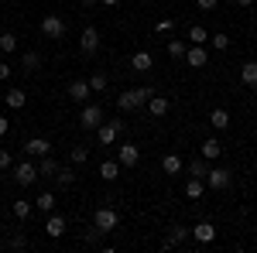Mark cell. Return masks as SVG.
I'll use <instances>...</instances> for the list:
<instances>
[{
  "mask_svg": "<svg viewBox=\"0 0 257 253\" xmlns=\"http://www.w3.org/2000/svg\"><path fill=\"white\" fill-rule=\"evenodd\" d=\"M151 93H155V86H138V89L120 93V96H117V110H120V113H134V110H141V106H148Z\"/></svg>",
  "mask_w": 257,
  "mask_h": 253,
  "instance_id": "6da1fadb",
  "label": "cell"
},
{
  "mask_svg": "<svg viewBox=\"0 0 257 253\" xmlns=\"http://www.w3.org/2000/svg\"><path fill=\"white\" fill-rule=\"evenodd\" d=\"M123 130H127V123H123V120H103V123H99L93 134H96V140L103 144V147H113V144L120 140V134H123Z\"/></svg>",
  "mask_w": 257,
  "mask_h": 253,
  "instance_id": "7a4b0ae2",
  "label": "cell"
},
{
  "mask_svg": "<svg viewBox=\"0 0 257 253\" xmlns=\"http://www.w3.org/2000/svg\"><path fill=\"white\" fill-rule=\"evenodd\" d=\"M93 226H96L103 236H110L120 226V212L113 209V205H99L96 212H93Z\"/></svg>",
  "mask_w": 257,
  "mask_h": 253,
  "instance_id": "3957f363",
  "label": "cell"
},
{
  "mask_svg": "<svg viewBox=\"0 0 257 253\" xmlns=\"http://www.w3.org/2000/svg\"><path fill=\"white\" fill-rule=\"evenodd\" d=\"M11 175H14V181H18L21 188H31L38 181V164H31V157H24V161H18L11 168Z\"/></svg>",
  "mask_w": 257,
  "mask_h": 253,
  "instance_id": "277c9868",
  "label": "cell"
},
{
  "mask_svg": "<svg viewBox=\"0 0 257 253\" xmlns=\"http://www.w3.org/2000/svg\"><path fill=\"white\" fill-rule=\"evenodd\" d=\"M202 181H206V188H213V192H226V188L233 185V171H226V168H209Z\"/></svg>",
  "mask_w": 257,
  "mask_h": 253,
  "instance_id": "5b68a950",
  "label": "cell"
},
{
  "mask_svg": "<svg viewBox=\"0 0 257 253\" xmlns=\"http://www.w3.org/2000/svg\"><path fill=\"white\" fill-rule=\"evenodd\" d=\"M103 106L99 103H82V113H79V127L82 130H96L99 123H103Z\"/></svg>",
  "mask_w": 257,
  "mask_h": 253,
  "instance_id": "8992f818",
  "label": "cell"
},
{
  "mask_svg": "<svg viewBox=\"0 0 257 253\" xmlns=\"http://www.w3.org/2000/svg\"><path fill=\"white\" fill-rule=\"evenodd\" d=\"M41 35L52 38V41L65 38V21H62L59 14H45V18H41Z\"/></svg>",
  "mask_w": 257,
  "mask_h": 253,
  "instance_id": "52a82bcc",
  "label": "cell"
},
{
  "mask_svg": "<svg viewBox=\"0 0 257 253\" xmlns=\"http://www.w3.org/2000/svg\"><path fill=\"white\" fill-rule=\"evenodd\" d=\"M117 161H120V168H138L141 147H138V144H131V140H123V144L117 147Z\"/></svg>",
  "mask_w": 257,
  "mask_h": 253,
  "instance_id": "ba28073f",
  "label": "cell"
},
{
  "mask_svg": "<svg viewBox=\"0 0 257 253\" xmlns=\"http://www.w3.org/2000/svg\"><path fill=\"white\" fill-rule=\"evenodd\" d=\"M65 93H69V99H72V103H79V106H82V103H89V96H93V89H89V79H72Z\"/></svg>",
  "mask_w": 257,
  "mask_h": 253,
  "instance_id": "9c48e42d",
  "label": "cell"
},
{
  "mask_svg": "<svg viewBox=\"0 0 257 253\" xmlns=\"http://www.w3.org/2000/svg\"><path fill=\"white\" fill-rule=\"evenodd\" d=\"M79 52H82V55H96V52H99V31H96V28H82Z\"/></svg>",
  "mask_w": 257,
  "mask_h": 253,
  "instance_id": "30bf717a",
  "label": "cell"
},
{
  "mask_svg": "<svg viewBox=\"0 0 257 253\" xmlns=\"http://www.w3.org/2000/svg\"><path fill=\"white\" fill-rule=\"evenodd\" d=\"M45 154H52V144L45 137H28L24 140V157H45Z\"/></svg>",
  "mask_w": 257,
  "mask_h": 253,
  "instance_id": "8fae6325",
  "label": "cell"
},
{
  "mask_svg": "<svg viewBox=\"0 0 257 253\" xmlns=\"http://www.w3.org/2000/svg\"><path fill=\"white\" fill-rule=\"evenodd\" d=\"M189 236H192L196 243H202V246H206V243H213V239H216V226L202 219V222H196V226L189 229Z\"/></svg>",
  "mask_w": 257,
  "mask_h": 253,
  "instance_id": "7c38bea8",
  "label": "cell"
},
{
  "mask_svg": "<svg viewBox=\"0 0 257 253\" xmlns=\"http://www.w3.org/2000/svg\"><path fill=\"white\" fill-rule=\"evenodd\" d=\"M69 229V222H65V215L59 212H48V222H45V236H52V239H62Z\"/></svg>",
  "mask_w": 257,
  "mask_h": 253,
  "instance_id": "4fadbf2b",
  "label": "cell"
},
{
  "mask_svg": "<svg viewBox=\"0 0 257 253\" xmlns=\"http://www.w3.org/2000/svg\"><path fill=\"white\" fill-rule=\"evenodd\" d=\"M209 62V52L202 48V45H189L185 48V65H192V69H202Z\"/></svg>",
  "mask_w": 257,
  "mask_h": 253,
  "instance_id": "5bb4252c",
  "label": "cell"
},
{
  "mask_svg": "<svg viewBox=\"0 0 257 253\" xmlns=\"http://www.w3.org/2000/svg\"><path fill=\"white\" fill-rule=\"evenodd\" d=\"M168 110H172V99L161 96V93H151V99H148V113H151V117H165Z\"/></svg>",
  "mask_w": 257,
  "mask_h": 253,
  "instance_id": "9a60e30c",
  "label": "cell"
},
{
  "mask_svg": "<svg viewBox=\"0 0 257 253\" xmlns=\"http://www.w3.org/2000/svg\"><path fill=\"white\" fill-rule=\"evenodd\" d=\"M189 239V226H168V236H165V250H172V246H182Z\"/></svg>",
  "mask_w": 257,
  "mask_h": 253,
  "instance_id": "2e32d148",
  "label": "cell"
},
{
  "mask_svg": "<svg viewBox=\"0 0 257 253\" xmlns=\"http://www.w3.org/2000/svg\"><path fill=\"white\" fill-rule=\"evenodd\" d=\"M151 65H155L151 52H134V55H131V69H134V72H151Z\"/></svg>",
  "mask_w": 257,
  "mask_h": 253,
  "instance_id": "e0dca14e",
  "label": "cell"
},
{
  "mask_svg": "<svg viewBox=\"0 0 257 253\" xmlns=\"http://www.w3.org/2000/svg\"><path fill=\"white\" fill-rule=\"evenodd\" d=\"M4 103H7L11 110H24V106H28V93H24V89H7V93H4Z\"/></svg>",
  "mask_w": 257,
  "mask_h": 253,
  "instance_id": "ac0fdd59",
  "label": "cell"
},
{
  "mask_svg": "<svg viewBox=\"0 0 257 253\" xmlns=\"http://www.w3.org/2000/svg\"><path fill=\"white\" fill-rule=\"evenodd\" d=\"M55 185H59V188H72V185H76V164H65V168L59 164V175H55Z\"/></svg>",
  "mask_w": 257,
  "mask_h": 253,
  "instance_id": "d6986e66",
  "label": "cell"
},
{
  "mask_svg": "<svg viewBox=\"0 0 257 253\" xmlns=\"http://www.w3.org/2000/svg\"><path fill=\"white\" fill-rule=\"evenodd\" d=\"M240 82L247 89H257V62H243L240 65Z\"/></svg>",
  "mask_w": 257,
  "mask_h": 253,
  "instance_id": "ffe728a7",
  "label": "cell"
},
{
  "mask_svg": "<svg viewBox=\"0 0 257 253\" xmlns=\"http://www.w3.org/2000/svg\"><path fill=\"white\" fill-rule=\"evenodd\" d=\"M219 154H223V144H219V137H206V140H202V157H206V161H216Z\"/></svg>",
  "mask_w": 257,
  "mask_h": 253,
  "instance_id": "44dd1931",
  "label": "cell"
},
{
  "mask_svg": "<svg viewBox=\"0 0 257 253\" xmlns=\"http://www.w3.org/2000/svg\"><path fill=\"white\" fill-rule=\"evenodd\" d=\"M55 175H59V161L52 154H45L38 161V178H55Z\"/></svg>",
  "mask_w": 257,
  "mask_h": 253,
  "instance_id": "7402d4cb",
  "label": "cell"
},
{
  "mask_svg": "<svg viewBox=\"0 0 257 253\" xmlns=\"http://www.w3.org/2000/svg\"><path fill=\"white\" fill-rule=\"evenodd\" d=\"M182 168H185V164H182L178 154H165L161 157V171H165V175H182Z\"/></svg>",
  "mask_w": 257,
  "mask_h": 253,
  "instance_id": "603a6c76",
  "label": "cell"
},
{
  "mask_svg": "<svg viewBox=\"0 0 257 253\" xmlns=\"http://www.w3.org/2000/svg\"><path fill=\"white\" fill-rule=\"evenodd\" d=\"M209 123H213V127H216L219 134H223V130H226V127H230V123H233V120H230V113H226V110H223V106H216V110H213V113H209Z\"/></svg>",
  "mask_w": 257,
  "mask_h": 253,
  "instance_id": "cb8c5ba5",
  "label": "cell"
},
{
  "mask_svg": "<svg viewBox=\"0 0 257 253\" xmlns=\"http://www.w3.org/2000/svg\"><path fill=\"white\" fill-rule=\"evenodd\" d=\"M99 178H103V181H117L120 178V161H103V164H99Z\"/></svg>",
  "mask_w": 257,
  "mask_h": 253,
  "instance_id": "d4e9b609",
  "label": "cell"
},
{
  "mask_svg": "<svg viewBox=\"0 0 257 253\" xmlns=\"http://www.w3.org/2000/svg\"><path fill=\"white\" fill-rule=\"evenodd\" d=\"M206 171H209V161H206L202 154L189 161V175H192V178H206Z\"/></svg>",
  "mask_w": 257,
  "mask_h": 253,
  "instance_id": "484cf974",
  "label": "cell"
},
{
  "mask_svg": "<svg viewBox=\"0 0 257 253\" xmlns=\"http://www.w3.org/2000/svg\"><path fill=\"white\" fill-rule=\"evenodd\" d=\"M202 192H206V181H202V178H189V181H185V195H189L192 202L202 198Z\"/></svg>",
  "mask_w": 257,
  "mask_h": 253,
  "instance_id": "4316f807",
  "label": "cell"
},
{
  "mask_svg": "<svg viewBox=\"0 0 257 253\" xmlns=\"http://www.w3.org/2000/svg\"><path fill=\"white\" fill-rule=\"evenodd\" d=\"M31 209H35V205H31V202H24V198H18V202H11V212L18 215L21 222H28V219H31Z\"/></svg>",
  "mask_w": 257,
  "mask_h": 253,
  "instance_id": "83f0119b",
  "label": "cell"
},
{
  "mask_svg": "<svg viewBox=\"0 0 257 253\" xmlns=\"http://www.w3.org/2000/svg\"><path fill=\"white\" fill-rule=\"evenodd\" d=\"M35 209H41L45 215H48V212H55V195H52V192H41L38 198H35Z\"/></svg>",
  "mask_w": 257,
  "mask_h": 253,
  "instance_id": "f1b7e54d",
  "label": "cell"
},
{
  "mask_svg": "<svg viewBox=\"0 0 257 253\" xmlns=\"http://www.w3.org/2000/svg\"><path fill=\"white\" fill-rule=\"evenodd\" d=\"M21 69H24V72H38V69H41V55H38V52H24Z\"/></svg>",
  "mask_w": 257,
  "mask_h": 253,
  "instance_id": "f546056e",
  "label": "cell"
},
{
  "mask_svg": "<svg viewBox=\"0 0 257 253\" xmlns=\"http://www.w3.org/2000/svg\"><path fill=\"white\" fill-rule=\"evenodd\" d=\"M206 41H209V31L202 24H192L189 28V45H206Z\"/></svg>",
  "mask_w": 257,
  "mask_h": 253,
  "instance_id": "4dcf8cb0",
  "label": "cell"
},
{
  "mask_svg": "<svg viewBox=\"0 0 257 253\" xmlns=\"http://www.w3.org/2000/svg\"><path fill=\"white\" fill-rule=\"evenodd\" d=\"M86 161H89V147H86V144H79V147H72V151H69V164H76V168H79V164H86Z\"/></svg>",
  "mask_w": 257,
  "mask_h": 253,
  "instance_id": "1f68e13d",
  "label": "cell"
},
{
  "mask_svg": "<svg viewBox=\"0 0 257 253\" xmlns=\"http://www.w3.org/2000/svg\"><path fill=\"white\" fill-rule=\"evenodd\" d=\"M0 52H4V55L18 52V35H14V31H4V35H0Z\"/></svg>",
  "mask_w": 257,
  "mask_h": 253,
  "instance_id": "d6a6232c",
  "label": "cell"
},
{
  "mask_svg": "<svg viewBox=\"0 0 257 253\" xmlns=\"http://www.w3.org/2000/svg\"><path fill=\"white\" fill-rule=\"evenodd\" d=\"M185 48H189V45H185V41H182V38H172V41H168V55H172V59H185Z\"/></svg>",
  "mask_w": 257,
  "mask_h": 253,
  "instance_id": "836d02e7",
  "label": "cell"
},
{
  "mask_svg": "<svg viewBox=\"0 0 257 253\" xmlns=\"http://www.w3.org/2000/svg\"><path fill=\"white\" fill-rule=\"evenodd\" d=\"M106 86H110V82H106V72H93V76H89V89H93V93H106Z\"/></svg>",
  "mask_w": 257,
  "mask_h": 253,
  "instance_id": "e575fe53",
  "label": "cell"
},
{
  "mask_svg": "<svg viewBox=\"0 0 257 253\" xmlns=\"http://www.w3.org/2000/svg\"><path fill=\"white\" fill-rule=\"evenodd\" d=\"M209 45H213L216 52H226V48H230V35H223V31H216V35H209Z\"/></svg>",
  "mask_w": 257,
  "mask_h": 253,
  "instance_id": "d590c367",
  "label": "cell"
},
{
  "mask_svg": "<svg viewBox=\"0 0 257 253\" xmlns=\"http://www.w3.org/2000/svg\"><path fill=\"white\" fill-rule=\"evenodd\" d=\"M7 246H11V250H28L31 243H28V236H24V233H14L11 239H7Z\"/></svg>",
  "mask_w": 257,
  "mask_h": 253,
  "instance_id": "8d00e7d4",
  "label": "cell"
},
{
  "mask_svg": "<svg viewBox=\"0 0 257 253\" xmlns=\"http://www.w3.org/2000/svg\"><path fill=\"white\" fill-rule=\"evenodd\" d=\"M155 31H158V35H172V31H175V21H172V18H161L158 24H155Z\"/></svg>",
  "mask_w": 257,
  "mask_h": 253,
  "instance_id": "74e56055",
  "label": "cell"
},
{
  "mask_svg": "<svg viewBox=\"0 0 257 253\" xmlns=\"http://www.w3.org/2000/svg\"><path fill=\"white\" fill-rule=\"evenodd\" d=\"M11 168H14V157H11V151L0 147V171H11Z\"/></svg>",
  "mask_w": 257,
  "mask_h": 253,
  "instance_id": "f35d334b",
  "label": "cell"
},
{
  "mask_svg": "<svg viewBox=\"0 0 257 253\" xmlns=\"http://www.w3.org/2000/svg\"><path fill=\"white\" fill-rule=\"evenodd\" d=\"M11 76H14V69H11V62H4V59H0V82H7Z\"/></svg>",
  "mask_w": 257,
  "mask_h": 253,
  "instance_id": "ab89813d",
  "label": "cell"
},
{
  "mask_svg": "<svg viewBox=\"0 0 257 253\" xmlns=\"http://www.w3.org/2000/svg\"><path fill=\"white\" fill-rule=\"evenodd\" d=\"M99 236H103V233H99L96 226H93V229H89V233L82 236V239H86V243H89V246H96V243H99Z\"/></svg>",
  "mask_w": 257,
  "mask_h": 253,
  "instance_id": "60d3db41",
  "label": "cell"
},
{
  "mask_svg": "<svg viewBox=\"0 0 257 253\" xmlns=\"http://www.w3.org/2000/svg\"><path fill=\"white\" fill-rule=\"evenodd\" d=\"M196 7H199V11H216L219 0H196Z\"/></svg>",
  "mask_w": 257,
  "mask_h": 253,
  "instance_id": "b9f144b4",
  "label": "cell"
},
{
  "mask_svg": "<svg viewBox=\"0 0 257 253\" xmlns=\"http://www.w3.org/2000/svg\"><path fill=\"white\" fill-rule=\"evenodd\" d=\"M7 130H11V120H7V117H0V137L7 134Z\"/></svg>",
  "mask_w": 257,
  "mask_h": 253,
  "instance_id": "7bdbcfd3",
  "label": "cell"
},
{
  "mask_svg": "<svg viewBox=\"0 0 257 253\" xmlns=\"http://www.w3.org/2000/svg\"><path fill=\"white\" fill-rule=\"evenodd\" d=\"M237 4H240V7H254L257 0H237Z\"/></svg>",
  "mask_w": 257,
  "mask_h": 253,
  "instance_id": "ee69618b",
  "label": "cell"
},
{
  "mask_svg": "<svg viewBox=\"0 0 257 253\" xmlns=\"http://www.w3.org/2000/svg\"><path fill=\"white\" fill-rule=\"evenodd\" d=\"M99 0H82V7H96Z\"/></svg>",
  "mask_w": 257,
  "mask_h": 253,
  "instance_id": "f6af8a7d",
  "label": "cell"
},
{
  "mask_svg": "<svg viewBox=\"0 0 257 253\" xmlns=\"http://www.w3.org/2000/svg\"><path fill=\"white\" fill-rule=\"evenodd\" d=\"M99 4H106V7H117L120 0H99Z\"/></svg>",
  "mask_w": 257,
  "mask_h": 253,
  "instance_id": "bcb514c9",
  "label": "cell"
},
{
  "mask_svg": "<svg viewBox=\"0 0 257 253\" xmlns=\"http://www.w3.org/2000/svg\"><path fill=\"white\" fill-rule=\"evenodd\" d=\"M4 246H7V243H4V236H0V250H4Z\"/></svg>",
  "mask_w": 257,
  "mask_h": 253,
  "instance_id": "7dc6e473",
  "label": "cell"
},
{
  "mask_svg": "<svg viewBox=\"0 0 257 253\" xmlns=\"http://www.w3.org/2000/svg\"><path fill=\"white\" fill-rule=\"evenodd\" d=\"M0 233H4V219H0Z\"/></svg>",
  "mask_w": 257,
  "mask_h": 253,
  "instance_id": "c3c4849f",
  "label": "cell"
},
{
  "mask_svg": "<svg viewBox=\"0 0 257 253\" xmlns=\"http://www.w3.org/2000/svg\"><path fill=\"white\" fill-rule=\"evenodd\" d=\"M0 4H4V0H0Z\"/></svg>",
  "mask_w": 257,
  "mask_h": 253,
  "instance_id": "681fc988",
  "label": "cell"
}]
</instances>
